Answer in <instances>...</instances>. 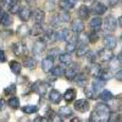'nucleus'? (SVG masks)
Masks as SVG:
<instances>
[{
	"mask_svg": "<svg viewBox=\"0 0 122 122\" xmlns=\"http://www.w3.org/2000/svg\"><path fill=\"white\" fill-rule=\"evenodd\" d=\"M95 111L99 115V120L103 121V122H106L110 120V116H111V111H110V107L104 104V103H98L97 106H95Z\"/></svg>",
	"mask_w": 122,
	"mask_h": 122,
	"instance_id": "nucleus-1",
	"label": "nucleus"
},
{
	"mask_svg": "<svg viewBox=\"0 0 122 122\" xmlns=\"http://www.w3.org/2000/svg\"><path fill=\"white\" fill-rule=\"evenodd\" d=\"M103 25H104V29L106 32L112 33V32H115V29L117 27V21L114 16H107L103 21Z\"/></svg>",
	"mask_w": 122,
	"mask_h": 122,
	"instance_id": "nucleus-2",
	"label": "nucleus"
},
{
	"mask_svg": "<svg viewBox=\"0 0 122 122\" xmlns=\"http://www.w3.org/2000/svg\"><path fill=\"white\" fill-rule=\"evenodd\" d=\"M46 84L44 82H42V81H37V82L33 83L32 86V90L36 94H38L39 97H44L46 94Z\"/></svg>",
	"mask_w": 122,
	"mask_h": 122,
	"instance_id": "nucleus-3",
	"label": "nucleus"
},
{
	"mask_svg": "<svg viewBox=\"0 0 122 122\" xmlns=\"http://www.w3.org/2000/svg\"><path fill=\"white\" fill-rule=\"evenodd\" d=\"M79 72V66L78 64H72L71 62V66L65 71V77L68 79V81H73L76 78V76L78 75Z\"/></svg>",
	"mask_w": 122,
	"mask_h": 122,
	"instance_id": "nucleus-4",
	"label": "nucleus"
},
{
	"mask_svg": "<svg viewBox=\"0 0 122 122\" xmlns=\"http://www.w3.org/2000/svg\"><path fill=\"white\" fill-rule=\"evenodd\" d=\"M98 56L100 57L101 61H105V62H109V61L111 60V57L114 56V53H112V49H109V48H103L99 50L98 53Z\"/></svg>",
	"mask_w": 122,
	"mask_h": 122,
	"instance_id": "nucleus-5",
	"label": "nucleus"
},
{
	"mask_svg": "<svg viewBox=\"0 0 122 122\" xmlns=\"http://www.w3.org/2000/svg\"><path fill=\"white\" fill-rule=\"evenodd\" d=\"M75 109L78 111V112H87V111L90 109L89 101L86 99H79L75 103Z\"/></svg>",
	"mask_w": 122,
	"mask_h": 122,
	"instance_id": "nucleus-6",
	"label": "nucleus"
},
{
	"mask_svg": "<svg viewBox=\"0 0 122 122\" xmlns=\"http://www.w3.org/2000/svg\"><path fill=\"white\" fill-rule=\"evenodd\" d=\"M90 9H92L90 11L93 12L94 15H97V16L104 15V14L106 12V6H105L103 3H100V1H97V3H94L93 5H92V7H90Z\"/></svg>",
	"mask_w": 122,
	"mask_h": 122,
	"instance_id": "nucleus-7",
	"label": "nucleus"
},
{
	"mask_svg": "<svg viewBox=\"0 0 122 122\" xmlns=\"http://www.w3.org/2000/svg\"><path fill=\"white\" fill-rule=\"evenodd\" d=\"M84 29V23H83V20L81 18H76L72 21V23H71V30H72L73 33L78 34L81 32H83Z\"/></svg>",
	"mask_w": 122,
	"mask_h": 122,
	"instance_id": "nucleus-8",
	"label": "nucleus"
},
{
	"mask_svg": "<svg viewBox=\"0 0 122 122\" xmlns=\"http://www.w3.org/2000/svg\"><path fill=\"white\" fill-rule=\"evenodd\" d=\"M101 72H103V67L97 62H92V65L88 68V73L92 77H99L101 75Z\"/></svg>",
	"mask_w": 122,
	"mask_h": 122,
	"instance_id": "nucleus-9",
	"label": "nucleus"
},
{
	"mask_svg": "<svg viewBox=\"0 0 122 122\" xmlns=\"http://www.w3.org/2000/svg\"><path fill=\"white\" fill-rule=\"evenodd\" d=\"M18 17H20V20L21 21H23V22H27L28 20H29V17H30V9H28L27 6H23V7H21L18 10Z\"/></svg>",
	"mask_w": 122,
	"mask_h": 122,
	"instance_id": "nucleus-10",
	"label": "nucleus"
},
{
	"mask_svg": "<svg viewBox=\"0 0 122 122\" xmlns=\"http://www.w3.org/2000/svg\"><path fill=\"white\" fill-rule=\"evenodd\" d=\"M103 42H104V45H105L106 48H109V49H115V48H116V44H117L116 38H115L114 36H111V34L105 36Z\"/></svg>",
	"mask_w": 122,
	"mask_h": 122,
	"instance_id": "nucleus-11",
	"label": "nucleus"
},
{
	"mask_svg": "<svg viewBox=\"0 0 122 122\" xmlns=\"http://www.w3.org/2000/svg\"><path fill=\"white\" fill-rule=\"evenodd\" d=\"M45 46H46V44H45L44 40H37V42L34 43V45H33V54L34 55H40L45 50Z\"/></svg>",
	"mask_w": 122,
	"mask_h": 122,
	"instance_id": "nucleus-12",
	"label": "nucleus"
},
{
	"mask_svg": "<svg viewBox=\"0 0 122 122\" xmlns=\"http://www.w3.org/2000/svg\"><path fill=\"white\" fill-rule=\"evenodd\" d=\"M120 67H121V59L117 56H112L111 60L109 61V70L117 72V70H120Z\"/></svg>",
	"mask_w": 122,
	"mask_h": 122,
	"instance_id": "nucleus-13",
	"label": "nucleus"
},
{
	"mask_svg": "<svg viewBox=\"0 0 122 122\" xmlns=\"http://www.w3.org/2000/svg\"><path fill=\"white\" fill-rule=\"evenodd\" d=\"M53 67H54V61H53V59L51 57H45L43 61H42V70L44 71V72H50V71L53 70Z\"/></svg>",
	"mask_w": 122,
	"mask_h": 122,
	"instance_id": "nucleus-14",
	"label": "nucleus"
},
{
	"mask_svg": "<svg viewBox=\"0 0 122 122\" xmlns=\"http://www.w3.org/2000/svg\"><path fill=\"white\" fill-rule=\"evenodd\" d=\"M89 26H90L92 29L97 32V30H99V29L101 28V26H103V18H100L99 16H95L94 18H92V20H90Z\"/></svg>",
	"mask_w": 122,
	"mask_h": 122,
	"instance_id": "nucleus-15",
	"label": "nucleus"
},
{
	"mask_svg": "<svg viewBox=\"0 0 122 122\" xmlns=\"http://www.w3.org/2000/svg\"><path fill=\"white\" fill-rule=\"evenodd\" d=\"M61 99H62V95H61V93L56 89H53L49 93V100L51 101L53 104H59L61 101Z\"/></svg>",
	"mask_w": 122,
	"mask_h": 122,
	"instance_id": "nucleus-16",
	"label": "nucleus"
},
{
	"mask_svg": "<svg viewBox=\"0 0 122 122\" xmlns=\"http://www.w3.org/2000/svg\"><path fill=\"white\" fill-rule=\"evenodd\" d=\"M11 23H12V20L10 17V15L7 12L0 11V25H3L4 27H9Z\"/></svg>",
	"mask_w": 122,
	"mask_h": 122,
	"instance_id": "nucleus-17",
	"label": "nucleus"
},
{
	"mask_svg": "<svg viewBox=\"0 0 122 122\" xmlns=\"http://www.w3.org/2000/svg\"><path fill=\"white\" fill-rule=\"evenodd\" d=\"M12 51H14V54H15L16 56L23 55V53H25V45H23L22 43H20V42L14 43V44H12Z\"/></svg>",
	"mask_w": 122,
	"mask_h": 122,
	"instance_id": "nucleus-18",
	"label": "nucleus"
},
{
	"mask_svg": "<svg viewBox=\"0 0 122 122\" xmlns=\"http://www.w3.org/2000/svg\"><path fill=\"white\" fill-rule=\"evenodd\" d=\"M59 116L61 118H67L72 116V110H71L68 106H61L59 109Z\"/></svg>",
	"mask_w": 122,
	"mask_h": 122,
	"instance_id": "nucleus-19",
	"label": "nucleus"
},
{
	"mask_svg": "<svg viewBox=\"0 0 122 122\" xmlns=\"http://www.w3.org/2000/svg\"><path fill=\"white\" fill-rule=\"evenodd\" d=\"M89 14H90V10L86 5H82V6L78 9V16H79L81 20H88Z\"/></svg>",
	"mask_w": 122,
	"mask_h": 122,
	"instance_id": "nucleus-20",
	"label": "nucleus"
},
{
	"mask_svg": "<svg viewBox=\"0 0 122 122\" xmlns=\"http://www.w3.org/2000/svg\"><path fill=\"white\" fill-rule=\"evenodd\" d=\"M59 61L62 65H71V62H72V57H71L70 53H64V54H60L59 55Z\"/></svg>",
	"mask_w": 122,
	"mask_h": 122,
	"instance_id": "nucleus-21",
	"label": "nucleus"
},
{
	"mask_svg": "<svg viewBox=\"0 0 122 122\" xmlns=\"http://www.w3.org/2000/svg\"><path fill=\"white\" fill-rule=\"evenodd\" d=\"M29 33H30V29H29L26 25L18 26V28H17V34H18L20 38H26Z\"/></svg>",
	"mask_w": 122,
	"mask_h": 122,
	"instance_id": "nucleus-22",
	"label": "nucleus"
},
{
	"mask_svg": "<svg viewBox=\"0 0 122 122\" xmlns=\"http://www.w3.org/2000/svg\"><path fill=\"white\" fill-rule=\"evenodd\" d=\"M77 50H76V54L77 56L82 57V56H86V54L89 51L88 49V44H78V46H76Z\"/></svg>",
	"mask_w": 122,
	"mask_h": 122,
	"instance_id": "nucleus-23",
	"label": "nucleus"
},
{
	"mask_svg": "<svg viewBox=\"0 0 122 122\" xmlns=\"http://www.w3.org/2000/svg\"><path fill=\"white\" fill-rule=\"evenodd\" d=\"M76 82H77V84L81 86V87H86L87 83H88V77H87V75H86V73H78V75L76 76Z\"/></svg>",
	"mask_w": 122,
	"mask_h": 122,
	"instance_id": "nucleus-24",
	"label": "nucleus"
},
{
	"mask_svg": "<svg viewBox=\"0 0 122 122\" xmlns=\"http://www.w3.org/2000/svg\"><path fill=\"white\" fill-rule=\"evenodd\" d=\"M99 98H100L101 101H104V103H107V101H111V100L114 99V95H112V93H111L110 90H103V92L100 93Z\"/></svg>",
	"mask_w": 122,
	"mask_h": 122,
	"instance_id": "nucleus-25",
	"label": "nucleus"
},
{
	"mask_svg": "<svg viewBox=\"0 0 122 122\" xmlns=\"http://www.w3.org/2000/svg\"><path fill=\"white\" fill-rule=\"evenodd\" d=\"M76 98V90L72 89V88H70L65 92V94H64V99L67 101V103H71V101H73Z\"/></svg>",
	"mask_w": 122,
	"mask_h": 122,
	"instance_id": "nucleus-26",
	"label": "nucleus"
},
{
	"mask_svg": "<svg viewBox=\"0 0 122 122\" xmlns=\"http://www.w3.org/2000/svg\"><path fill=\"white\" fill-rule=\"evenodd\" d=\"M105 83H106V81L101 79L100 77H97V78L93 81V88H94V90H95V92H97V90H100L103 87H105Z\"/></svg>",
	"mask_w": 122,
	"mask_h": 122,
	"instance_id": "nucleus-27",
	"label": "nucleus"
},
{
	"mask_svg": "<svg viewBox=\"0 0 122 122\" xmlns=\"http://www.w3.org/2000/svg\"><path fill=\"white\" fill-rule=\"evenodd\" d=\"M44 21V11L42 10H37L34 12V22L36 25H42Z\"/></svg>",
	"mask_w": 122,
	"mask_h": 122,
	"instance_id": "nucleus-28",
	"label": "nucleus"
},
{
	"mask_svg": "<svg viewBox=\"0 0 122 122\" xmlns=\"http://www.w3.org/2000/svg\"><path fill=\"white\" fill-rule=\"evenodd\" d=\"M21 68H22L21 64L17 62V61H11V62H10V70H11L15 75H20V73H21Z\"/></svg>",
	"mask_w": 122,
	"mask_h": 122,
	"instance_id": "nucleus-29",
	"label": "nucleus"
},
{
	"mask_svg": "<svg viewBox=\"0 0 122 122\" xmlns=\"http://www.w3.org/2000/svg\"><path fill=\"white\" fill-rule=\"evenodd\" d=\"M23 66L27 67L28 70H33L36 67V60L33 57H25V61H23Z\"/></svg>",
	"mask_w": 122,
	"mask_h": 122,
	"instance_id": "nucleus-30",
	"label": "nucleus"
},
{
	"mask_svg": "<svg viewBox=\"0 0 122 122\" xmlns=\"http://www.w3.org/2000/svg\"><path fill=\"white\" fill-rule=\"evenodd\" d=\"M7 104H9V106L11 107V109H18L20 107V99L17 97H14L12 95V98L9 99Z\"/></svg>",
	"mask_w": 122,
	"mask_h": 122,
	"instance_id": "nucleus-31",
	"label": "nucleus"
},
{
	"mask_svg": "<svg viewBox=\"0 0 122 122\" xmlns=\"http://www.w3.org/2000/svg\"><path fill=\"white\" fill-rule=\"evenodd\" d=\"M59 6H60V9L65 10V11H68V10H71L72 7H75L72 4L68 1V0H60V1H59Z\"/></svg>",
	"mask_w": 122,
	"mask_h": 122,
	"instance_id": "nucleus-32",
	"label": "nucleus"
},
{
	"mask_svg": "<svg viewBox=\"0 0 122 122\" xmlns=\"http://www.w3.org/2000/svg\"><path fill=\"white\" fill-rule=\"evenodd\" d=\"M50 72H51V75L54 77H60V76L65 75V70H64V67H61V66H56V67H53V70L50 71Z\"/></svg>",
	"mask_w": 122,
	"mask_h": 122,
	"instance_id": "nucleus-33",
	"label": "nucleus"
},
{
	"mask_svg": "<svg viewBox=\"0 0 122 122\" xmlns=\"http://www.w3.org/2000/svg\"><path fill=\"white\" fill-rule=\"evenodd\" d=\"M22 111L25 114H36L38 111V106L36 105H26L22 107Z\"/></svg>",
	"mask_w": 122,
	"mask_h": 122,
	"instance_id": "nucleus-34",
	"label": "nucleus"
},
{
	"mask_svg": "<svg viewBox=\"0 0 122 122\" xmlns=\"http://www.w3.org/2000/svg\"><path fill=\"white\" fill-rule=\"evenodd\" d=\"M57 17H59V20H60V22H62V23H66V22H68L70 21V14H68V11H64L62 12H60L59 15H57Z\"/></svg>",
	"mask_w": 122,
	"mask_h": 122,
	"instance_id": "nucleus-35",
	"label": "nucleus"
},
{
	"mask_svg": "<svg viewBox=\"0 0 122 122\" xmlns=\"http://www.w3.org/2000/svg\"><path fill=\"white\" fill-rule=\"evenodd\" d=\"M77 40V39H76ZM76 40H70V42H67V44H66V51L67 53H73L75 50H76Z\"/></svg>",
	"mask_w": 122,
	"mask_h": 122,
	"instance_id": "nucleus-36",
	"label": "nucleus"
},
{
	"mask_svg": "<svg viewBox=\"0 0 122 122\" xmlns=\"http://www.w3.org/2000/svg\"><path fill=\"white\" fill-rule=\"evenodd\" d=\"M84 93H86V95H87L89 99H95V90H94V88L87 87V86H86V88H84Z\"/></svg>",
	"mask_w": 122,
	"mask_h": 122,
	"instance_id": "nucleus-37",
	"label": "nucleus"
},
{
	"mask_svg": "<svg viewBox=\"0 0 122 122\" xmlns=\"http://www.w3.org/2000/svg\"><path fill=\"white\" fill-rule=\"evenodd\" d=\"M4 93L6 94V95H15V93H16V86L15 84H11V86H9V87H6L5 89H4Z\"/></svg>",
	"mask_w": 122,
	"mask_h": 122,
	"instance_id": "nucleus-38",
	"label": "nucleus"
},
{
	"mask_svg": "<svg viewBox=\"0 0 122 122\" xmlns=\"http://www.w3.org/2000/svg\"><path fill=\"white\" fill-rule=\"evenodd\" d=\"M43 32V28H42V25H36L32 29H30V34L33 36H38Z\"/></svg>",
	"mask_w": 122,
	"mask_h": 122,
	"instance_id": "nucleus-39",
	"label": "nucleus"
},
{
	"mask_svg": "<svg viewBox=\"0 0 122 122\" xmlns=\"http://www.w3.org/2000/svg\"><path fill=\"white\" fill-rule=\"evenodd\" d=\"M9 10H10V12H11V14H17V12H18V10H20L18 1H16V3H12L11 5H10Z\"/></svg>",
	"mask_w": 122,
	"mask_h": 122,
	"instance_id": "nucleus-40",
	"label": "nucleus"
},
{
	"mask_svg": "<svg viewBox=\"0 0 122 122\" xmlns=\"http://www.w3.org/2000/svg\"><path fill=\"white\" fill-rule=\"evenodd\" d=\"M86 56H87V60H88L89 62L92 64V62H95V59H97L98 54H95V53H92V51H88V53L86 54Z\"/></svg>",
	"mask_w": 122,
	"mask_h": 122,
	"instance_id": "nucleus-41",
	"label": "nucleus"
},
{
	"mask_svg": "<svg viewBox=\"0 0 122 122\" xmlns=\"http://www.w3.org/2000/svg\"><path fill=\"white\" fill-rule=\"evenodd\" d=\"M59 55H60V50L59 49H51V50H49V54H48V56L51 57L53 60L55 57H59Z\"/></svg>",
	"mask_w": 122,
	"mask_h": 122,
	"instance_id": "nucleus-42",
	"label": "nucleus"
},
{
	"mask_svg": "<svg viewBox=\"0 0 122 122\" xmlns=\"http://www.w3.org/2000/svg\"><path fill=\"white\" fill-rule=\"evenodd\" d=\"M88 38H89V42L90 43H97L98 42V34L95 33V30H93V33L88 34Z\"/></svg>",
	"mask_w": 122,
	"mask_h": 122,
	"instance_id": "nucleus-43",
	"label": "nucleus"
},
{
	"mask_svg": "<svg viewBox=\"0 0 122 122\" xmlns=\"http://www.w3.org/2000/svg\"><path fill=\"white\" fill-rule=\"evenodd\" d=\"M89 121H93V122L100 121V120H99V115H98L97 111H93V112H92V115H90V117H89Z\"/></svg>",
	"mask_w": 122,
	"mask_h": 122,
	"instance_id": "nucleus-44",
	"label": "nucleus"
},
{
	"mask_svg": "<svg viewBox=\"0 0 122 122\" xmlns=\"http://www.w3.org/2000/svg\"><path fill=\"white\" fill-rule=\"evenodd\" d=\"M62 37H64V40H67L70 38V32L68 29H62Z\"/></svg>",
	"mask_w": 122,
	"mask_h": 122,
	"instance_id": "nucleus-45",
	"label": "nucleus"
},
{
	"mask_svg": "<svg viewBox=\"0 0 122 122\" xmlns=\"http://www.w3.org/2000/svg\"><path fill=\"white\" fill-rule=\"evenodd\" d=\"M5 61H6V55L4 50H0V62H5Z\"/></svg>",
	"mask_w": 122,
	"mask_h": 122,
	"instance_id": "nucleus-46",
	"label": "nucleus"
},
{
	"mask_svg": "<svg viewBox=\"0 0 122 122\" xmlns=\"http://www.w3.org/2000/svg\"><path fill=\"white\" fill-rule=\"evenodd\" d=\"M115 78H116L117 81H121V82H122V70L117 71V72L115 73Z\"/></svg>",
	"mask_w": 122,
	"mask_h": 122,
	"instance_id": "nucleus-47",
	"label": "nucleus"
},
{
	"mask_svg": "<svg viewBox=\"0 0 122 122\" xmlns=\"http://www.w3.org/2000/svg\"><path fill=\"white\" fill-rule=\"evenodd\" d=\"M117 3H118V0H107V4H109V6H111V7L116 6Z\"/></svg>",
	"mask_w": 122,
	"mask_h": 122,
	"instance_id": "nucleus-48",
	"label": "nucleus"
},
{
	"mask_svg": "<svg viewBox=\"0 0 122 122\" xmlns=\"http://www.w3.org/2000/svg\"><path fill=\"white\" fill-rule=\"evenodd\" d=\"M4 107H5V101L4 99H0V111H3Z\"/></svg>",
	"mask_w": 122,
	"mask_h": 122,
	"instance_id": "nucleus-49",
	"label": "nucleus"
},
{
	"mask_svg": "<svg viewBox=\"0 0 122 122\" xmlns=\"http://www.w3.org/2000/svg\"><path fill=\"white\" fill-rule=\"evenodd\" d=\"M48 120H49V118H44V117H37L34 121H36V122H38V121H48Z\"/></svg>",
	"mask_w": 122,
	"mask_h": 122,
	"instance_id": "nucleus-50",
	"label": "nucleus"
},
{
	"mask_svg": "<svg viewBox=\"0 0 122 122\" xmlns=\"http://www.w3.org/2000/svg\"><path fill=\"white\" fill-rule=\"evenodd\" d=\"M118 23H120V26L122 27V16H121V17L118 18Z\"/></svg>",
	"mask_w": 122,
	"mask_h": 122,
	"instance_id": "nucleus-51",
	"label": "nucleus"
},
{
	"mask_svg": "<svg viewBox=\"0 0 122 122\" xmlns=\"http://www.w3.org/2000/svg\"><path fill=\"white\" fill-rule=\"evenodd\" d=\"M27 3H33V1H36V0H26Z\"/></svg>",
	"mask_w": 122,
	"mask_h": 122,
	"instance_id": "nucleus-52",
	"label": "nucleus"
},
{
	"mask_svg": "<svg viewBox=\"0 0 122 122\" xmlns=\"http://www.w3.org/2000/svg\"><path fill=\"white\" fill-rule=\"evenodd\" d=\"M120 59H121V61H122V51H121V54H120V56H118Z\"/></svg>",
	"mask_w": 122,
	"mask_h": 122,
	"instance_id": "nucleus-53",
	"label": "nucleus"
},
{
	"mask_svg": "<svg viewBox=\"0 0 122 122\" xmlns=\"http://www.w3.org/2000/svg\"><path fill=\"white\" fill-rule=\"evenodd\" d=\"M120 42H121V45H122V36H121V38H120Z\"/></svg>",
	"mask_w": 122,
	"mask_h": 122,
	"instance_id": "nucleus-54",
	"label": "nucleus"
},
{
	"mask_svg": "<svg viewBox=\"0 0 122 122\" xmlns=\"http://www.w3.org/2000/svg\"><path fill=\"white\" fill-rule=\"evenodd\" d=\"M84 1H90V0H84Z\"/></svg>",
	"mask_w": 122,
	"mask_h": 122,
	"instance_id": "nucleus-55",
	"label": "nucleus"
}]
</instances>
